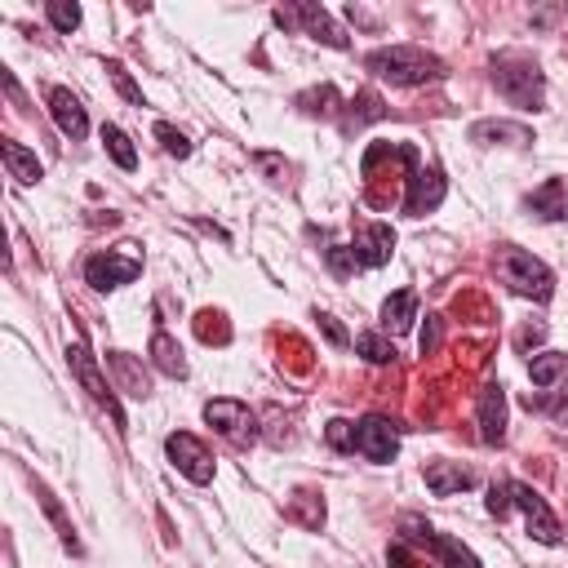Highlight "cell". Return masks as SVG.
<instances>
[{
  "mask_svg": "<svg viewBox=\"0 0 568 568\" xmlns=\"http://www.w3.org/2000/svg\"><path fill=\"white\" fill-rule=\"evenodd\" d=\"M528 209H532L541 222L568 217V182H564V178H546V182L528 195Z\"/></svg>",
  "mask_w": 568,
  "mask_h": 568,
  "instance_id": "18",
  "label": "cell"
},
{
  "mask_svg": "<svg viewBox=\"0 0 568 568\" xmlns=\"http://www.w3.org/2000/svg\"><path fill=\"white\" fill-rule=\"evenodd\" d=\"M102 142H106V151H111V160H115L120 169H138V151H133V142H129L124 129L102 124Z\"/></svg>",
  "mask_w": 568,
  "mask_h": 568,
  "instance_id": "23",
  "label": "cell"
},
{
  "mask_svg": "<svg viewBox=\"0 0 568 568\" xmlns=\"http://www.w3.org/2000/svg\"><path fill=\"white\" fill-rule=\"evenodd\" d=\"M493 84L519 111H537L541 106V67L519 49H506V53L493 58Z\"/></svg>",
  "mask_w": 568,
  "mask_h": 568,
  "instance_id": "2",
  "label": "cell"
},
{
  "mask_svg": "<svg viewBox=\"0 0 568 568\" xmlns=\"http://www.w3.org/2000/svg\"><path fill=\"white\" fill-rule=\"evenodd\" d=\"M155 138L164 142V151L169 155H191V146H186V138L173 129V124H155Z\"/></svg>",
  "mask_w": 568,
  "mask_h": 568,
  "instance_id": "30",
  "label": "cell"
},
{
  "mask_svg": "<svg viewBox=\"0 0 568 568\" xmlns=\"http://www.w3.org/2000/svg\"><path fill=\"white\" fill-rule=\"evenodd\" d=\"M49 115L71 142H80L89 133V115H84V106H80V98L71 89H49Z\"/></svg>",
  "mask_w": 568,
  "mask_h": 568,
  "instance_id": "14",
  "label": "cell"
},
{
  "mask_svg": "<svg viewBox=\"0 0 568 568\" xmlns=\"http://www.w3.org/2000/svg\"><path fill=\"white\" fill-rule=\"evenodd\" d=\"M390 248H395V231L386 222H368L355 240V262L359 266H382V262H390Z\"/></svg>",
  "mask_w": 568,
  "mask_h": 568,
  "instance_id": "16",
  "label": "cell"
},
{
  "mask_svg": "<svg viewBox=\"0 0 568 568\" xmlns=\"http://www.w3.org/2000/svg\"><path fill=\"white\" fill-rule=\"evenodd\" d=\"M320 324H324V333H328L333 342H346V333H342V328L333 324V315H320Z\"/></svg>",
  "mask_w": 568,
  "mask_h": 568,
  "instance_id": "32",
  "label": "cell"
},
{
  "mask_svg": "<svg viewBox=\"0 0 568 568\" xmlns=\"http://www.w3.org/2000/svg\"><path fill=\"white\" fill-rule=\"evenodd\" d=\"M444 191H448V186H444V173H439V169H413L408 195H404V213H408V217H422V213L439 209Z\"/></svg>",
  "mask_w": 568,
  "mask_h": 568,
  "instance_id": "13",
  "label": "cell"
},
{
  "mask_svg": "<svg viewBox=\"0 0 568 568\" xmlns=\"http://www.w3.org/2000/svg\"><path fill=\"white\" fill-rule=\"evenodd\" d=\"M413 311H417V293H413V288H399L395 297H386V306H382V324H386L390 333H404V328L413 324Z\"/></svg>",
  "mask_w": 568,
  "mask_h": 568,
  "instance_id": "21",
  "label": "cell"
},
{
  "mask_svg": "<svg viewBox=\"0 0 568 568\" xmlns=\"http://www.w3.org/2000/svg\"><path fill=\"white\" fill-rule=\"evenodd\" d=\"M106 71H111V80H115V89H120V93H124L129 102H138V106H142V89H138V84L129 80V71H124L120 62H106Z\"/></svg>",
  "mask_w": 568,
  "mask_h": 568,
  "instance_id": "29",
  "label": "cell"
},
{
  "mask_svg": "<svg viewBox=\"0 0 568 568\" xmlns=\"http://www.w3.org/2000/svg\"><path fill=\"white\" fill-rule=\"evenodd\" d=\"M364 67H368L377 80H386V84H404V89H413V84H426V80H439V75H444V62H439L435 53L417 49V44L373 49V53L364 58Z\"/></svg>",
  "mask_w": 568,
  "mask_h": 568,
  "instance_id": "1",
  "label": "cell"
},
{
  "mask_svg": "<svg viewBox=\"0 0 568 568\" xmlns=\"http://www.w3.org/2000/svg\"><path fill=\"white\" fill-rule=\"evenodd\" d=\"M404 537H413V541H422V546H430L439 559H444V568H479V559L462 546V541H453V537H444V532H435L430 524H422V519H404Z\"/></svg>",
  "mask_w": 568,
  "mask_h": 568,
  "instance_id": "11",
  "label": "cell"
},
{
  "mask_svg": "<svg viewBox=\"0 0 568 568\" xmlns=\"http://www.w3.org/2000/svg\"><path fill=\"white\" fill-rule=\"evenodd\" d=\"M355 346H359V355H364L368 364H390V359H395V346H386L377 333H359Z\"/></svg>",
  "mask_w": 568,
  "mask_h": 568,
  "instance_id": "24",
  "label": "cell"
},
{
  "mask_svg": "<svg viewBox=\"0 0 568 568\" xmlns=\"http://www.w3.org/2000/svg\"><path fill=\"white\" fill-rule=\"evenodd\" d=\"M515 142V146H524V142H532V129L528 124H506V120H479V124H470V142Z\"/></svg>",
  "mask_w": 568,
  "mask_h": 568,
  "instance_id": "19",
  "label": "cell"
},
{
  "mask_svg": "<svg viewBox=\"0 0 568 568\" xmlns=\"http://www.w3.org/2000/svg\"><path fill=\"white\" fill-rule=\"evenodd\" d=\"M510 497H515V510H524V519H528V532H532L537 541L555 546V541H559V519L550 515V506L541 501V493H532L528 484L510 479Z\"/></svg>",
  "mask_w": 568,
  "mask_h": 568,
  "instance_id": "9",
  "label": "cell"
},
{
  "mask_svg": "<svg viewBox=\"0 0 568 568\" xmlns=\"http://www.w3.org/2000/svg\"><path fill=\"white\" fill-rule=\"evenodd\" d=\"M479 439L484 444H501L506 439V390L497 382H488L484 395H479Z\"/></svg>",
  "mask_w": 568,
  "mask_h": 568,
  "instance_id": "15",
  "label": "cell"
},
{
  "mask_svg": "<svg viewBox=\"0 0 568 568\" xmlns=\"http://www.w3.org/2000/svg\"><path fill=\"white\" fill-rule=\"evenodd\" d=\"M0 155H4V164H9V178H18L22 186H31V182H40V160L22 146V142H0Z\"/></svg>",
  "mask_w": 568,
  "mask_h": 568,
  "instance_id": "20",
  "label": "cell"
},
{
  "mask_svg": "<svg viewBox=\"0 0 568 568\" xmlns=\"http://www.w3.org/2000/svg\"><path fill=\"white\" fill-rule=\"evenodd\" d=\"M532 386H541V395H528V408L550 413L555 422H568V355H537L532 359Z\"/></svg>",
  "mask_w": 568,
  "mask_h": 568,
  "instance_id": "4",
  "label": "cell"
},
{
  "mask_svg": "<svg viewBox=\"0 0 568 568\" xmlns=\"http://www.w3.org/2000/svg\"><path fill=\"white\" fill-rule=\"evenodd\" d=\"M510 510H515V497H510V479H501V484H493V488H488V515L506 519Z\"/></svg>",
  "mask_w": 568,
  "mask_h": 568,
  "instance_id": "26",
  "label": "cell"
},
{
  "mask_svg": "<svg viewBox=\"0 0 568 568\" xmlns=\"http://www.w3.org/2000/svg\"><path fill=\"white\" fill-rule=\"evenodd\" d=\"M44 13H49V22H53V31H62V36H71V31L80 27V9H75V4H58V0H49Z\"/></svg>",
  "mask_w": 568,
  "mask_h": 568,
  "instance_id": "25",
  "label": "cell"
},
{
  "mask_svg": "<svg viewBox=\"0 0 568 568\" xmlns=\"http://www.w3.org/2000/svg\"><path fill=\"white\" fill-rule=\"evenodd\" d=\"M328 444L337 453H355V422H328Z\"/></svg>",
  "mask_w": 568,
  "mask_h": 568,
  "instance_id": "28",
  "label": "cell"
},
{
  "mask_svg": "<svg viewBox=\"0 0 568 568\" xmlns=\"http://www.w3.org/2000/svg\"><path fill=\"white\" fill-rule=\"evenodd\" d=\"M204 417L209 426H217V435H226L235 448H248L257 439V417L248 413V404L240 399H209L204 404Z\"/></svg>",
  "mask_w": 568,
  "mask_h": 568,
  "instance_id": "5",
  "label": "cell"
},
{
  "mask_svg": "<svg viewBox=\"0 0 568 568\" xmlns=\"http://www.w3.org/2000/svg\"><path fill=\"white\" fill-rule=\"evenodd\" d=\"M470 484H475V470L462 466V462H430V466H426V488H430L435 497H453V493H462V488H470Z\"/></svg>",
  "mask_w": 568,
  "mask_h": 568,
  "instance_id": "17",
  "label": "cell"
},
{
  "mask_svg": "<svg viewBox=\"0 0 568 568\" xmlns=\"http://www.w3.org/2000/svg\"><path fill=\"white\" fill-rule=\"evenodd\" d=\"M138 271H142V257H138V253H120V248L93 253V257L84 262V280H89L98 293L120 288V284H129V280H138Z\"/></svg>",
  "mask_w": 568,
  "mask_h": 568,
  "instance_id": "6",
  "label": "cell"
},
{
  "mask_svg": "<svg viewBox=\"0 0 568 568\" xmlns=\"http://www.w3.org/2000/svg\"><path fill=\"white\" fill-rule=\"evenodd\" d=\"M497 271H501V280H506L515 293H524V297L546 302V297L555 293V275H550V266H546L541 257L515 248V244H501V248H497Z\"/></svg>",
  "mask_w": 568,
  "mask_h": 568,
  "instance_id": "3",
  "label": "cell"
},
{
  "mask_svg": "<svg viewBox=\"0 0 568 568\" xmlns=\"http://www.w3.org/2000/svg\"><path fill=\"white\" fill-rule=\"evenodd\" d=\"M151 355H155V368H160V373L186 377V359H182V351H178V342H173L169 333H155V337H151Z\"/></svg>",
  "mask_w": 568,
  "mask_h": 568,
  "instance_id": "22",
  "label": "cell"
},
{
  "mask_svg": "<svg viewBox=\"0 0 568 568\" xmlns=\"http://www.w3.org/2000/svg\"><path fill=\"white\" fill-rule=\"evenodd\" d=\"M395 448H399L395 422H386V417H364V422H355V453H364L368 462H390Z\"/></svg>",
  "mask_w": 568,
  "mask_h": 568,
  "instance_id": "10",
  "label": "cell"
},
{
  "mask_svg": "<svg viewBox=\"0 0 568 568\" xmlns=\"http://www.w3.org/2000/svg\"><path fill=\"white\" fill-rule=\"evenodd\" d=\"M328 266H333L337 275L355 271V266H359V262H355V248H342V244H337V248H328Z\"/></svg>",
  "mask_w": 568,
  "mask_h": 568,
  "instance_id": "31",
  "label": "cell"
},
{
  "mask_svg": "<svg viewBox=\"0 0 568 568\" xmlns=\"http://www.w3.org/2000/svg\"><path fill=\"white\" fill-rule=\"evenodd\" d=\"M111 364L120 368V377H124V390H129V395H146V377H142V373H138V368H133V364H129L120 351L111 355Z\"/></svg>",
  "mask_w": 568,
  "mask_h": 568,
  "instance_id": "27",
  "label": "cell"
},
{
  "mask_svg": "<svg viewBox=\"0 0 568 568\" xmlns=\"http://www.w3.org/2000/svg\"><path fill=\"white\" fill-rule=\"evenodd\" d=\"M67 364H71V373L80 377V386H84V390H89L98 404H106V413H111V417H115V426L124 430V413H120V399H115V390L102 382V373L93 368V355H89V351L75 342V346H67Z\"/></svg>",
  "mask_w": 568,
  "mask_h": 568,
  "instance_id": "8",
  "label": "cell"
},
{
  "mask_svg": "<svg viewBox=\"0 0 568 568\" xmlns=\"http://www.w3.org/2000/svg\"><path fill=\"white\" fill-rule=\"evenodd\" d=\"M275 22H284V27H288V22H302L315 40H324V44H333V49H346V44H351V40H346V31H342V27H337L320 4H293V9H280V13H275Z\"/></svg>",
  "mask_w": 568,
  "mask_h": 568,
  "instance_id": "12",
  "label": "cell"
},
{
  "mask_svg": "<svg viewBox=\"0 0 568 568\" xmlns=\"http://www.w3.org/2000/svg\"><path fill=\"white\" fill-rule=\"evenodd\" d=\"M164 453H169V462H173L191 484H209V479H213V457H209V448H204L195 435H186V430L169 435V439H164Z\"/></svg>",
  "mask_w": 568,
  "mask_h": 568,
  "instance_id": "7",
  "label": "cell"
}]
</instances>
